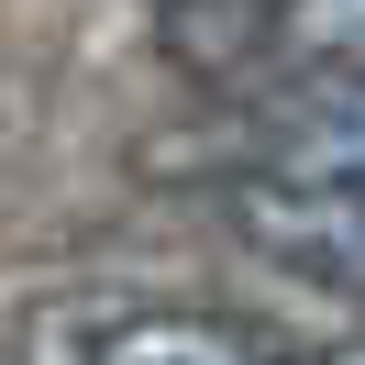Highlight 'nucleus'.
<instances>
[{"label": "nucleus", "instance_id": "1", "mask_svg": "<svg viewBox=\"0 0 365 365\" xmlns=\"http://www.w3.org/2000/svg\"><path fill=\"white\" fill-rule=\"evenodd\" d=\"M222 222H232V244L266 255L277 277L365 288V200H354V188H310V178L232 166V178H222Z\"/></svg>", "mask_w": 365, "mask_h": 365}, {"label": "nucleus", "instance_id": "2", "mask_svg": "<svg viewBox=\"0 0 365 365\" xmlns=\"http://www.w3.org/2000/svg\"><path fill=\"white\" fill-rule=\"evenodd\" d=\"M244 166L310 178V188H354L365 200V78L288 67V89H266L255 122H244Z\"/></svg>", "mask_w": 365, "mask_h": 365}, {"label": "nucleus", "instance_id": "3", "mask_svg": "<svg viewBox=\"0 0 365 365\" xmlns=\"http://www.w3.org/2000/svg\"><path fill=\"white\" fill-rule=\"evenodd\" d=\"M288 343H266L255 321L222 310H144V299H100L78 365H277Z\"/></svg>", "mask_w": 365, "mask_h": 365}, {"label": "nucleus", "instance_id": "4", "mask_svg": "<svg viewBox=\"0 0 365 365\" xmlns=\"http://www.w3.org/2000/svg\"><path fill=\"white\" fill-rule=\"evenodd\" d=\"M266 23H277V0H155V45L178 56L200 89H232V78L266 56Z\"/></svg>", "mask_w": 365, "mask_h": 365}, {"label": "nucleus", "instance_id": "5", "mask_svg": "<svg viewBox=\"0 0 365 365\" xmlns=\"http://www.w3.org/2000/svg\"><path fill=\"white\" fill-rule=\"evenodd\" d=\"M266 56H277V67H332V78H365V0H277Z\"/></svg>", "mask_w": 365, "mask_h": 365}, {"label": "nucleus", "instance_id": "6", "mask_svg": "<svg viewBox=\"0 0 365 365\" xmlns=\"http://www.w3.org/2000/svg\"><path fill=\"white\" fill-rule=\"evenodd\" d=\"M277 365H365V343H321V354H277Z\"/></svg>", "mask_w": 365, "mask_h": 365}]
</instances>
